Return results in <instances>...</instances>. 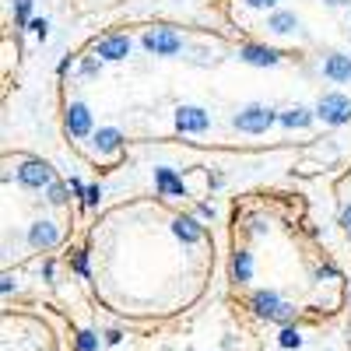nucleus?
I'll return each mask as SVG.
<instances>
[{"instance_id": "1", "label": "nucleus", "mask_w": 351, "mask_h": 351, "mask_svg": "<svg viewBox=\"0 0 351 351\" xmlns=\"http://www.w3.org/2000/svg\"><path fill=\"white\" fill-rule=\"evenodd\" d=\"M316 116L324 123H330V127H341V123L351 120V102L344 95H324L319 106H316Z\"/></svg>"}, {"instance_id": "2", "label": "nucleus", "mask_w": 351, "mask_h": 351, "mask_svg": "<svg viewBox=\"0 0 351 351\" xmlns=\"http://www.w3.org/2000/svg\"><path fill=\"white\" fill-rule=\"evenodd\" d=\"M253 309H256L260 316H267V319H278V324L291 319V313H295L288 302H281L274 291H256V295H253Z\"/></svg>"}, {"instance_id": "3", "label": "nucleus", "mask_w": 351, "mask_h": 351, "mask_svg": "<svg viewBox=\"0 0 351 351\" xmlns=\"http://www.w3.org/2000/svg\"><path fill=\"white\" fill-rule=\"evenodd\" d=\"M274 120H278V116H274L271 109H263V106H250V109H243V112L236 116V127H239V130H246V134H263Z\"/></svg>"}, {"instance_id": "4", "label": "nucleus", "mask_w": 351, "mask_h": 351, "mask_svg": "<svg viewBox=\"0 0 351 351\" xmlns=\"http://www.w3.org/2000/svg\"><path fill=\"white\" fill-rule=\"evenodd\" d=\"M144 46H148L155 56H172V53L183 49V39L176 32H169V28H152V32L144 36Z\"/></svg>"}, {"instance_id": "5", "label": "nucleus", "mask_w": 351, "mask_h": 351, "mask_svg": "<svg viewBox=\"0 0 351 351\" xmlns=\"http://www.w3.org/2000/svg\"><path fill=\"white\" fill-rule=\"evenodd\" d=\"M208 112L197 109V106H180L176 109V127L186 130V134H200V130H208Z\"/></svg>"}, {"instance_id": "6", "label": "nucleus", "mask_w": 351, "mask_h": 351, "mask_svg": "<svg viewBox=\"0 0 351 351\" xmlns=\"http://www.w3.org/2000/svg\"><path fill=\"white\" fill-rule=\"evenodd\" d=\"M18 180H21L25 186H46V183H53V169L43 165V162H25V165L18 169Z\"/></svg>"}, {"instance_id": "7", "label": "nucleus", "mask_w": 351, "mask_h": 351, "mask_svg": "<svg viewBox=\"0 0 351 351\" xmlns=\"http://www.w3.org/2000/svg\"><path fill=\"white\" fill-rule=\"evenodd\" d=\"M67 130H71L74 137H84L88 130H92V112H88L81 102H74V106L67 109Z\"/></svg>"}, {"instance_id": "8", "label": "nucleus", "mask_w": 351, "mask_h": 351, "mask_svg": "<svg viewBox=\"0 0 351 351\" xmlns=\"http://www.w3.org/2000/svg\"><path fill=\"white\" fill-rule=\"evenodd\" d=\"M130 53V39L127 36H109L99 43V56L102 60H123V56Z\"/></svg>"}, {"instance_id": "9", "label": "nucleus", "mask_w": 351, "mask_h": 351, "mask_svg": "<svg viewBox=\"0 0 351 351\" xmlns=\"http://www.w3.org/2000/svg\"><path fill=\"white\" fill-rule=\"evenodd\" d=\"M155 183H158V190L169 193V197H186L183 180H180V176H176L172 169H155Z\"/></svg>"}, {"instance_id": "10", "label": "nucleus", "mask_w": 351, "mask_h": 351, "mask_svg": "<svg viewBox=\"0 0 351 351\" xmlns=\"http://www.w3.org/2000/svg\"><path fill=\"white\" fill-rule=\"evenodd\" d=\"M56 228L49 225V221H39V225H32V232H28V243H32L36 250H49V246H56Z\"/></svg>"}, {"instance_id": "11", "label": "nucleus", "mask_w": 351, "mask_h": 351, "mask_svg": "<svg viewBox=\"0 0 351 351\" xmlns=\"http://www.w3.org/2000/svg\"><path fill=\"white\" fill-rule=\"evenodd\" d=\"M243 60L253 67H274L278 64V49H263V46H246L243 49Z\"/></svg>"}, {"instance_id": "12", "label": "nucleus", "mask_w": 351, "mask_h": 351, "mask_svg": "<svg viewBox=\"0 0 351 351\" xmlns=\"http://www.w3.org/2000/svg\"><path fill=\"white\" fill-rule=\"evenodd\" d=\"M324 71H327V77H334V81H351V56H341V53L327 56Z\"/></svg>"}, {"instance_id": "13", "label": "nucleus", "mask_w": 351, "mask_h": 351, "mask_svg": "<svg viewBox=\"0 0 351 351\" xmlns=\"http://www.w3.org/2000/svg\"><path fill=\"white\" fill-rule=\"evenodd\" d=\"M172 232H176V236H180L183 243H197V239L204 236V232H200V225H197L193 218H176Z\"/></svg>"}, {"instance_id": "14", "label": "nucleus", "mask_w": 351, "mask_h": 351, "mask_svg": "<svg viewBox=\"0 0 351 351\" xmlns=\"http://www.w3.org/2000/svg\"><path fill=\"white\" fill-rule=\"evenodd\" d=\"M120 141H123V137H120V130L106 127V130H99V134H95V148L109 155V152H116V148H120Z\"/></svg>"}, {"instance_id": "15", "label": "nucleus", "mask_w": 351, "mask_h": 351, "mask_svg": "<svg viewBox=\"0 0 351 351\" xmlns=\"http://www.w3.org/2000/svg\"><path fill=\"white\" fill-rule=\"evenodd\" d=\"M267 28H271V32H278V36H285V32L295 28V14H291V11H278V14H271Z\"/></svg>"}, {"instance_id": "16", "label": "nucleus", "mask_w": 351, "mask_h": 351, "mask_svg": "<svg viewBox=\"0 0 351 351\" xmlns=\"http://www.w3.org/2000/svg\"><path fill=\"white\" fill-rule=\"evenodd\" d=\"M278 120H281L285 127H309V120H313V116H309L306 109H291V112H281Z\"/></svg>"}, {"instance_id": "17", "label": "nucleus", "mask_w": 351, "mask_h": 351, "mask_svg": "<svg viewBox=\"0 0 351 351\" xmlns=\"http://www.w3.org/2000/svg\"><path fill=\"white\" fill-rule=\"evenodd\" d=\"M232 267H236V278H239V281H250V274H253L250 253H236V263H232Z\"/></svg>"}, {"instance_id": "18", "label": "nucleus", "mask_w": 351, "mask_h": 351, "mask_svg": "<svg viewBox=\"0 0 351 351\" xmlns=\"http://www.w3.org/2000/svg\"><path fill=\"white\" fill-rule=\"evenodd\" d=\"M14 14H18V25H32V0H14Z\"/></svg>"}, {"instance_id": "19", "label": "nucleus", "mask_w": 351, "mask_h": 351, "mask_svg": "<svg viewBox=\"0 0 351 351\" xmlns=\"http://www.w3.org/2000/svg\"><path fill=\"white\" fill-rule=\"evenodd\" d=\"M64 200H67V190H64L60 183H53V186H49V204H64Z\"/></svg>"}, {"instance_id": "20", "label": "nucleus", "mask_w": 351, "mask_h": 351, "mask_svg": "<svg viewBox=\"0 0 351 351\" xmlns=\"http://www.w3.org/2000/svg\"><path fill=\"white\" fill-rule=\"evenodd\" d=\"M99 200H102V190H99V186H88L84 204H88V208H99Z\"/></svg>"}, {"instance_id": "21", "label": "nucleus", "mask_w": 351, "mask_h": 351, "mask_svg": "<svg viewBox=\"0 0 351 351\" xmlns=\"http://www.w3.org/2000/svg\"><path fill=\"white\" fill-rule=\"evenodd\" d=\"M28 28H32V32H36L39 39H46V28H49V25H46L43 18H36V21H32V25H28Z\"/></svg>"}, {"instance_id": "22", "label": "nucleus", "mask_w": 351, "mask_h": 351, "mask_svg": "<svg viewBox=\"0 0 351 351\" xmlns=\"http://www.w3.org/2000/svg\"><path fill=\"white\" fill-rule=\"evenodd\" d=\"M281 344H285V348L299 344V334H295V330H285V334H281Z\"/></svg>"}, {"instance_id": "23", "label": "nucleus", "mask_w": 351, "mask_h": 351, "mask_svg": "<svg viewBox=\"0 0 351 351\" xmlns=\"http://www.w3.org/2000/svg\"><path fill=\"white\" fill-rule=\"evenodd\" d=\"M341 225H344V232L351 236V204H348V208H344V215H341Z\"/></svg>"}, {"instance_id": "24", "label": "nucleus", "mask_w": 351, "mask_h": 351, "mask_svg": "<svg viewBox=\"0 0 351 351\" xmlns=\"http://www.w3.org/2000/svg\"><path fill=\"white\" fill-rule=\"evenodd\" d=\"M250 8H274V0H246Z\"/></svg>"}, {"instance_id": "25", "label": "nucleus", "mask_w": 351, "mask_h": 351, "mask_svg": "<svg viewBox=\"0 0 351 351\" xmlns=\"http://www.w3.org/2000/svg\"><path fill=\"white\" fill-rule=\"evenodd\" d=\"M81 71H84V74H95V71H99V64H95V60H84V64H81Z\"/></svg>"}, {"instance_id": "26", "label": "nucleus", "mask_w": 351, "mask_h": 351, "mask_svg": "<svg viewBox=\"0 0 351 351\" xmlns=\"http://www.w3.org/2000/svg\"><path fill=\"white\" fill-rule=\"evenodd\" d=\"M77 271L88 274V256H84V253H77Z\"/></svg>"}, {"instance_id": "27", "label": "nucleus", "mask_w": 351, "mask_h": 351, "mask_svg": "<svg viewBox=\"0 0 351 351\" xmlns=\"http://www.w3.org/2000/svg\"><path fill=\"white\" fill-rule=\"evenodd\" d=\"M71 190H74V193H88V190H84V183H81V180H71Z\"/></svg>"}, {"instance_id": "28", "label": "nucleus", "mask_w": 351, "mask_h": 351, "mask_svg": "<svg viewBox=\"0 0 351 351\" xmlns=\"http://www.w3.org/2000/svg\"><path fill=\"white\" fill-rule=\"evenodd\" d=\"M330 8H344V4H351V0H327Z\"/></svg>"}]
</instances>
